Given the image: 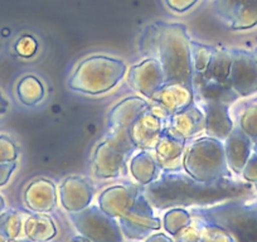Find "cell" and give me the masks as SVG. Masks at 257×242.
I'll return each mask as SVG.
<instances>
[{
  "instance_id": "cell-1",
  "label": "cell",
  "mask_w": 257,
  "mask_h": 242,
  "mask_svg": "<svg viewBox=\"0 0 257 242\" xmlns=\"http://www.w3.org/2000/svg\"><path fill=\"white\" fill-rule=\"evenodd\" d=\"M252 191L253 188L248 182H239L229 177L214 182H199L183 169L162 172L153 183L143 189L154 209L206 208L224 202L246 199L251 197Z\"/></svg>"
},
{
  "instance_id": "cell-2",
  "label": "cell",
  "mask_w": 257,
  "mask_h": 242,
  "mask_svg": "<svg viewBox=\"0 0 257 242\" xmlns=\"http://www.w3.org/2000/svg\"><path fill=\"white\" fill-rule=\"evenodd\" d=\"M190 41L184 24L159 22L155 58L164 71L165 83L178 82L193 87Z\"/></svg>"
},
{
  "instance_id": "cell-3",
  "label": "cell",
  "mask_w": 257,
  "mask_h": 242,
  "mask_svg": "<svg viewBox=\"0 0 257 242\" xmlns=\"http://www.w3.org/2000/svg\"><path fill=\"white\" fill-rule=\"evenodd\" d=\"M127 72L123 61L108 56L87 57L68 78V87L85 95H102L118 85Z\"/></svg>"
},
{
  "instance_id": "cell-4",
  "label": "cell",
  "mask_w": 257,
  "mask_h": 242,
  "mask_svg": "<svg viewBox=\"0 0 257 242\" xmlns=\"http://www.w3.org/2000/svg\"><path fill=\"white\" fill-rule=\"evenodd\" d=\"M182 167L188 175L199 182H214L229 177L223 142L211 137L187 143Z\"/></svg>"
},
{
  "instance_id": "cell-5",
  "label": "cell",
  "mask_w": 257,
  "mask_h": 242,
  "mask_svg": "<svg viewBox=\"0 0 257 242\" xmlns=\"http://www.w3.org/2000/svg\"><path fill=\"white\" fill-rule=\"evenodd\" d=\"M193 212L226 229L234 242H257V206L254 204L238 199Z\"/></svg>"
},
{
  "instance_id": "cell-6",
  "label": "cell",
  "mask_w": 257,
  "mask_h": 242,
  "mask_svg": "<svg viewBox=\"0 0 257 242\" xmlns=\"http://www.w3.org/2000/svg\"><path fill=\"white\" fill-rule=\"evenodd\" d=\"M137 147L133 144L127 130H112L96 148L92 157L93 174L100 179H113L125 172L128 157Z\"/></svg>"
},
{
  "instance_id": "cell-7",
  "label": "cell",
  "mask_w": 257,
  "mask_h": 242,
  "mask_svg": "<svg viewBox=\"0 0 257 242\" xmlns=\"http://www.w3.org/2000/svg\"><path fill=\"white\" fill-rule=\"evenodd\" d=\"M70 214V219L80 234L91 242H122L123 234L117 219L112 218L98 206H88Z\"/></svg>"
},
{
  "instance_id": "cell-8",
  "label": "cell",
  "mask_w": 257,
  "mask_h": 242,
  "mask_svg": "<svg viewBox=\"0 0 257 242\" xmlns=\"http://www.w3.org/2000/svg\"><path fill=\"white\" fill-rule=\"evenodd\" d=\"M117 222L123 236L135 241L145 239L152 232L159 231L162 227V219L155 216V209L149 203L144 192L138 197L130 212L121 217Z\"/></svg>"
},
{
  "instance_id": "cell-9",
  "label": "cell",
  "mask_w": 257,
  "mask_h": 242,
  "mask_svg": "<svg viewBox=\"0 0 257 242\" xmlns=\"http://www.w3.org/2000/svg\"><path fill=\"white\" fill-rule=\"evenodd\" d=\"M165 118L167 115L157 106L150 103L149 108L145 110L127 129L128 137L137 149H154L164 133Z\"/></svg>"
},
{
  "instance_id": "cell-10",
  "label": "cell",
  "mask_w": 257,
  "mask_h": 242,
  "mask_svg": "<svg viewBox=\"0 0 257 242\" xmlns=\"http://www.w3.org/2000/svg\"><path fill=\"white\" fill-rule=\"evenodd\" d=\"M232 66L228 83L238 96L257 92V59L248 52L229 49Z\"/></svg>"
},
{
  "instance_id": "cell-11",
  "label": "cell",
  "mask_w": 257,
  "mask_h": 242,
  "mask_svg": "<svg viewBox=\"0 0 257 242\" xmlns=\"http://www.w3.org/2000/svg\"><path fill=\"white\" fill-rule=\"evenodd\" d=\"M206 129V117L201 107L194 102L187 107L170 113L165 118L164 132L179 139L189 142Z\"/></svg>"
},
{
  "instance_id": "cell-12",
  "label": "cell",
  "mask_w": 257,
  "mask_h": 242,
  "mask_svg": "<svg viewBox=\"0 0 257 242\" xmlns=\"http://www.w3.org/2000/svg\"><path fill=\"white\" fill-rule=\"evenodd\" d=\"M165 83V75L157 58H145L132 66L127 73V85L149 100Z\"/></svg>"
},
{
  "instance_id": "cell-13",
  "label": "cell",
  "mask_w": 257,
  "mask_h": 242,
  "mask_svg": "<svg viewBox=\"0 0 257 242\" xmlns=\"http://www.w3.org/2000/svg\"><path fill=\"white\" fill-rule=\"evenodd\" d=\"M213 9L234 31L252 28L257 24V0H214Z\"/></svg>"
},
{
  "instance_id": "cell-14",
  "label": "cell",
  "mask_w": 257,
  "mask_h": 242,
  "mask_svg": "<svg viewBox=\"0 0 257 242\" xmlns=\"http://www.w3.org/2000/svg\"><path fill=\"white\" fill-rule=\"evenodd\" d=\"M142 192V187L135 184L108 187L98 197V207L101 211L118 221L134 207Z\"/></svg>"
},
{
  "instance_id": "cell-15",
  "label": "cell",
  "mask_w": 257,
  "mask_h": 242,
  "mask_svg": "<svg viewBox=\"0 0 257 242\" xmlns=\"http://www.w3.org/2000/svg\"><path fill=\"white\" fill-rule=\"evenodd\" d=\"M95 188L90 179L81 175H71L59 186V202L68 213L80 212L91 206Z\"/></svg>"
},
{
  "instance_id": "cell-16",
  "label": "cell",
  "mask_w": 257,
  "mask_h": 242,
  "mask_svg": "<svg viewBox=\"0 0 257 242\" xmlns=\"http://www.w3.org/2000/svg\"><path fill=\"white\" fill-rule=\"evenodd\" d=\"M149 100L168 116L194 102V90L183 83H164Z\"/></svg>"
},
{
  "instance_id": "cell-17",
  "label": "cell",
  "mask_w": 257,
  "mask_h": 242,
  "mask_svg": "<svg viewBox=\"0 0 257 242\" xmlns=\"http://www.w3.org/2000/svg\"><path fill=\"white\" fill-rule=\"evenodd\" d=\"M24 203L33 213H48L57 206L56 184L47 178H38L24 191Z\"/></svg>"
},
{
  "instance_id": "cell-18",
  "label": "cell",
  "mask_w": 257,
  "mask_h": 242,
  "mask_svg": "<svg viewBox=\"0 0 257 242\" xmlns=\"http://www.w3.org/2000/svg\"><path fill=\"white\" fill-rule=\"evenodd\" d=\"M199 105L206 117L204 133L207 137L224 142L233 130V121L229 116L228 105L214 101H202Z\"/></svg>"
},
{
  "instance_id": "cell-19",
  "label": "cell",
  "mask_w": 257,
  "mask_h": 242,
  "mask_svg": "<svg viewBox=\"0 0 257 242\" xmlns=\"http://www.w3.org/2000/svg\"><path fill=\"white\" fill-rule=\"evenodd\" d=\"M185 140L175 138L169 133L164 132L157 143L154 150V158L159 164L162 172H175L183 169V155H184Z\"/></svg>"
},
{
  "instance_id": "cell-20",
  "label": "cell",
  "mask_w": 257,
  "mask_h": 242,
  "mask_svg": "<svg viewBox=\"0 0 257 242\" xmlns=\"http://www.w3.org/2000/svg\"><path fill=\"white\" fill-rule=\"evenodd\" d=\"M150 106L149 101L132 96L123 98L122 101L113 106L112 110L108 113V129L112 130H127L130 125L144 112Z\"/></svg>"
},
{
  "instance_id": "cell-21",
  "label": "cell",
  "mask_w": 257,
  "mask_h": 242,
  "mask_svg": "<svg viewBox=\"0 0 257 242\" xmlns=\"http://www.w3.org/2000/svg\"><path fill=\"white\" fill-rule=\"evenodd\" d=\"M252 140L241 129H233L224 140V154L228 168L234 173H242L251 155Z\"/></svg>"
},
{
  "instance_id": "cell-22",
  "label": "cell",
  "mask_w": 257,
  "mask_h": 242,
  "mask_svg": "<svg viewBox=\"0 0 257 242\" xmlns=\"http://www.w3.org/2000/svg\"><path fill=\"white\" fill-rule=\"evenodd\" d=\"M128 170L139 186H149L160 175L162 169L149 150H140L130 159Z\"/></svg>"
},
{
  "instance_id": "cell-23",
  "label": "cell",
  "mask_w": 257,
  "mask_h": 242,
  "mask_svg": "<svg viewBox=\"0 0 257 242\" xmlns=\"http://www.w3.org/2000/svg\"><path fill=\"white\" fill-rule=\"evenodd\" d=\"M232 56L227 49H214L213 57L203 75H194L202 81L216 85H229L228 78L231 72Z\"/></svg>"
},
{
  "instance_id": "cell-24",
  "label": "cell",
  "mask_w": 257,
  "mask_h": 242,
  "mask_svg": "<svg viewBox=\"0 0 257 242\" xmlns=\"http://www.w3.org/2000/svg\"><path fill=\"white\" fill-rule=\"evenodd\" d=\"M24 233L29 242H48L56 237L57 227L47 213L31 212L24 223Z\"/></svg>"
},
{
  "instance_id": "cell-25",
  "label": "cell",
  "mask_w": 257,
  "mask_h": 242,
  "mask_svg": "<svg viewBox=\"0 0 257 242\" xmlns=\"http://www.w3.org/2000/svg\"><path fill=\"white\" fill-rule=\"evenodd\" d=\"M31 212L13 211L4 212L0 216V229L13 242H29L24 233V223Z\"/></svg>"
},
{
  "instance_id": "cell-26",
  "label": "cell",
  "mask_w": 257,
  "mask_h": 242,
  "mask_svg": "<svg viewBox=\"0 0 257 242\" xmlns=\"http://www.w3.org/2000/svg\"><path fill=\"white\" fill-rule=\"evenodd\" d=\"M17 96L26 106H36L43 100L44 86L36 76H26L17 85Z\"/></svg>"
},
{
  "instance_id": "cell-27",
  "label": "cell",
  "mask_w": 257,
  "mask_h": 242,
  "mask_svg": "<svg viewBox=\"0 0 257 242\" xmlns=\"http://www.w3.org/2000/svg\"><path fill=\"white\" fill-rule=\"evenodd\" d=\"M213 47L199 43L196 41H190V59L194 75H203L211 62L214 53Z\"/></svg>"
},
{
  "instance_id": "cell-28",
  "label": "cell",
  "mask_w": 257,
  "mask_h": 242,
  "mask_svg": "<svg viewBox=\"0 0 257 242\" xmlns=\"http://www.w3.org/2000/svg\"><path fill=\"white\" fill-rule=\"evenodd\" d=\"M192 216L184 208H170L165 212L163 217V226L164 229L174 237L178 232L182 231L187 226L192 223Z\"/></svg>"
},
{
  "instance_id": "cell-29",
  "label": "cell",
  "mask_w": 257,
  "mask_h": 242,
  "mask_svg": "<svg viewBox=\"0 0 257 242\" xmlns=\"http://www.w3.org/2000/svg\"><path fill=\"white\" fill-rule=\"evenodd\" d=\"M239 129L251 140H257V106H249L239 116Z\"/></svg>"
},
{
  "instance_id": "cell-30",
  "label": "cell",
  "mask_w": 257,
  "mask_h": 242,
  "mask_svg": "<svg viewBox=\"0 0 257 242\" xmlns=\"http://www.w3.org/2000/svg\"><path fill=\"white\" fill-rule=\"evenodd\" d=\"M19 149L16 143L8 135H0V162L13 163L17 162Z\"/></svg>"
},
{
  "instance_id": "cell-31",
  "label": "cell",
  "mask_w": 257,
  "mask_h": 242,
  "mask_svg": "<svg viewBox=\"0 0 257 242\" xmlns=\"http://www.w3.org/2000/svg\"><path fill=\"white\" fill-rule=\"evenodd\" d=\"M14 48H16L18 56L23 57V58H29L37 52L38 43L32 36H23L17 41Z\"/></svg>"
},
{
  "instance_id": "cell-32",
  "label": "cell",
  "mask_w": 257,
  "mask_h": 242,
  "mask_svg": "<svg viewBox=\"0 0 257 242\" xmlns=\"http://www.w3.org/2000/svg\"><path fill=\"white\" fill-rule=\"evenodd\" d=\"M198 2L199 0H164L165 6H167L170 11L179 14L190 11Z\"/></svg>"
},
{
  "instance_id": "cell-33",
  "label": "cell",
  "mask_w": 257,
  "mask_h": 242,
  "mask_svg": "<svg viewBox=\"0 0 257 242\" xmlns=\"http://www.w3.org/2000/svg\"><path fill=\"white\" fill-rule=\"evenodd\" d=\"M242 177L248 183H257V154L249 157L242 170Z\"/></svg>"
},
{
  "instance_id": "cell-34",
  "label": "cell",
  "mask_w": 257,
  "mask_h": 242,
  "mask_svg": "<svg viewBox=\"0 0 257 242\" xmlns=\"http://www.w3.org/2000/svg\"><path fill=\"white\" fill-rule=\"evenodd\" d=\"M17 168V162L13 163H2L0 162V187L8 184Z\"/></svg>"
},
{
  "instance_id": "cell-35",
  "label": "cell",
  "mask_w": 257,
  "mask_h": 242,
  "mask_svg": "<svg viewBox=\"0 0 257 242\" xmlns=\"http://www.w3.org/2000/svg\"><path fill=\"white\" fill-rule=\"evenodd\" d=\"M144 242H174V239L168 236V234L157 232V233H152L149 237H147Z\"/></svg>"
},
{
  "instance_id": "cell-36",
  "label": "cell",
  "mask_w": 257,
  "mask_h": 242,
  "mask_svg": "<svg viewBox=\"0 0 257 242\" xmlns=\"http://www.w3.org/2000/svg\"><path fill=\"white\" fill-rule=\"evenodd\" d=\"M8 107H9V102L6 100V97L2 95V92H0V115L6 113L7 111H8Z\"/></svg>"
},
{
  "instance_id": "cell-37",
  "label": "cell",
  "mask_w": 257,
  "mask_h": 242,
  "mask_svg": "<svg viewBox=\"0 0 257 242\" xmlns=\"http://www.w3.org/2000/svg\"><path fill=\"white\" fill-rule=\"evenodd\" d=\"M70 242H91V241L88 238H86L85 236H82V234H78V236L72 237V238L70 239Z\"/></svg>"
},
{
  "instance_id": "cell-38",
  "label": "cell",
  "mask_w": 257,
  "mask_h": 242,
  "mask_svg": "<svg viewBox=\"0 0 257 242\" xmlns=\"http://www.w3.org/2000/svg\"><path fill=\"white\" fill-rule=\"evenodd\" d=\"M6 207H7L6 199H4V197L0 194V216L6 212Z\"/></svg>"
},
{
  "instance_id": "cell-39",
  "label": "cell",
  "mask_w": 257,
  "mask_h": 242,
  "mask_svg": "<svg viewBox=\"0 0 257 242\" xmlns=\"http://www.w3.org/2000/svg\"><path fill=\"white\" fill-rule=\"evenodd\" d=\"M0 242H13L2 229H0Z\"/></svg>"
},
{
  "instance_id": "cell-40",
  "label": "cell",
  "mask_w": 257,
  "mask_h": 242,
  "mask_svg": "<svg viewBox=\"0 0 257 242\" xmlns=\"http://www.w3.org/2000/svg\"><path fill=\"white\" fill-rule=\"evenodd\" d=\"M254 188H256V191H257V183H256V186H254Z\"/></svg>"
},
{
  "instance_id": "cell-41",
  "label": "cell",
  "mask_w": 257,
  "mask_h": 242,
  "mask_svg": "<svg viewBox=\"0 0 257 242\" xmlns=\"http://www.w3.org/2000/svg\"><path fill=\"white\" fill-rule=\"evenodd\" d=\"M174 242H185V241H174Z\"/></svg>"
}]
</instances>
